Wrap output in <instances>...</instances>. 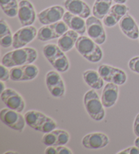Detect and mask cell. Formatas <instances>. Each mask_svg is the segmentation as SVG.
<instances>
[{"instance_id":"7c38bea8","label":"cell","mask_w":139,"mask_h":154,"mask_svg":"<svg viewBox=\"0 0 139 154\" xmlns=\"http://www.w3.org/2000/svg\"><path fill=\"white\" fill-rule=\"evenodd\" d=\"M64 6L68 12L83 18H88L91 15L90 6L83 0H65Z\"/></svg>"},{"instance_id":"bcb514c9","label":"cell","mask_w":139,"mask_h":154,"mask_svg":"<svg viewBox=\"0 0 139 154\" xmlns=\"http://www.w3.org/2000/svg\"><path fill=\"white\" fill-rule=\"evenodd\" d=\"M138 39H139V37H138Z\"/></svg>"},{"instance_id":"30bf717a","label":"cell","mask_w":139,"mask_h":154,"mask_svg":"<svg viewBox=\"0 0 139 154\" xmlns=\"http://www.w3.org/2000/svg\"><path fill=\"white\" fill-rule=\"evenodd\" d=\"M65 13V8L63 7L53 6L40 12L37 14V18L42 25H48L63 19Z\"/></svg>"},{"instance_id":"4dcf8cb0","label":"cell","mask_w":139,"mask_h":154,"mask_svg":"<svg viewBox=\"0 0 139 154\" xmlns=\"http://www.w3.org/2000/svg\"><path fill=\"white\" fill-rule=\"evenodd\" d=\"M49 90L50 93L52 94V97L55 98H60L64 96L65 93V86L64 82H60L56 86L48 88Z\"/></svg>"},{"instance_id":"7402d4cb","label":"cell","mask_w":139,"mask_h":154,"mask_svg":"<svg viewBox=\"0 0 139 154\" xmlns=\"http://www.w3.org/2000/svg\"><path fill=\"white\" fill-rule=\"evenodd\" d=\"M37 39L42 42H47L57 39V36L51 25H44L40 28L37 32Z\"/></svg>"},{"instance_id":"ba28073f","label":"cell","mask_w":139,"mask_h":154,"mask_svg":"<svg viewBox=\"0 0 139 154\" xmlns=\"http://www.w3.org/2000/svg\"><path fill=\"white\" fill-rule=\"evenodd\" d=\"M18 17L23 26H31L36 20V12L34 6L29 0H21L18 4Z\"/></svg>"},{"instance_id":"d4e9b609","label":"cell","mask_w":139,"mask_h":154,"mask_svg":"<svg viewBox=\"0 0 139 154\" xmlns=\"http://www.w3.org/2000/svg\"><path fill=\"white\" fill-rule=\"evenodd\" d=\"M24 71V81H31L36 78L39 74V69L33 64L21 66Z\"/></svg>"},{"instance_id":"f1b7e54d","label":"cell","mask_w":139,"mask_h":154,"mask_svg":"<svg viewBox=\"0 0 139 154\" xmlns=\"http://www.w3.org/2000/svg\"><path fill=\"white\" fill-rule=\"evenodd\" d=\"M53 131H54L57 137V141L56 143V146L65 145L67 144L69 141V139H70V135H69L68 132L64 131V130L57 129H55Z\"/></svg>"},{"instance_id":"484cf974","label":"cell","mask_w":139,"mask_h":154,"mask_svg":"<svg viewBox=\"0 0 139 154\" xmlns=\"http://www.w3.org/2000/svg\"><path fill=\"white\" fill-rule=\"evenodd\" d=\"M62 81H63L62 77L55 71H50L45 75V84L47 88L54 86Z\"/></svg>"},{"instance_id":"b9f144b4","label":"cell","mask_w":139,"mask_h":154,"mask_svg":"<svg viewBox=\"0 0 139 154\" xmlns=\"http://www.w3.org/2000/svg\"><path fill=\"white\" fill-rule=\"evenodd\" d=\"M114 2H116V4H125L126 3L127 0H113Z\"/></svg>"},{"instance_id":"2e32d148","label":"cell","mask_w":139,"mask_h":154,"mask_svg":"<svg viewBox=\"0 0 139 154\" xmlns=\"http://www.w3.org/2000/svg\"><path fill=\"white\" fill-rule=\"evenodd\" d=\"M79 34L73 30H68L58 39L57 45L64 52H69L76 46Z\"/></svg>"},{"instance_id":"e0dca14e","label":"cell","mask_w":139,"mask_h":154,"mask_svg":"<svg viewBox=\"0 0 139 154\" xmlns=\"http://www.w3.org/2000/svg\"><path fill=\"white\" fill-rule=\"evenodd\" d=\"M83 78L88 86L94 90H100L104 86V80L98 71L88 69L83 73Z\"/></svg>"},{"instance_id":"f6af8a7d","label":"cell","mask_w":139,"mask_h":154,"mask_svg":"<svg viewBox=\"0 0 139 154\" xmlns=\"http://www.w3.org/2000/svg\"><path fill=\"white\" fill-rule=\"evenodd\" d=\"M5 153H16V152H12V151H8V152H6Z\"/></svg>"},{"instance_id":"603a6c76","label":"cell","mask_w":139,"mask_h":154,"mask_svg":"<svg viewBox=\"0 0 139 154\" xmlns=\"http://www.w3.org/2000/svg\"><path fill=\"white\" fill-rule=\"evenodd\" d=\"M62 52L63 51L58 47V45H55L54 44H46L43 48V54L45 58L49 61V63L54 59Z\"/></svg>"},{"instance_id":"8992f818","label":"cell","mask_w":139,"mask_h":154,"mask_svg":"<svg viewBox=\"0 0 139 154\" xmlns=\"http://www.w3.org/2000/svg\"><path fill=\"white\" fill-rule=\"evenodd\" d=\"M37 32L36 26L32 25L18 29L13 35V48L18 49L26 46L37 38Z\"/></svg>"},{"instance_id":"1f68e13d","label":"cell","mask_w":139,"mask_h":154,"mask_svg":"<svg viewBox=\"0 0 139 154\" xmlns=\"http://www.w3.org/2000/svg\"><path fill=\"white\" fill-rule=\"evenodd\" d=\"M10 79L14 82L24 81V71L21 66L12 67L10 70Z\"/></svg>"},{"instance_id":"4316f807","label":"cell","mask_w":139,"mask_h":154,"mask_svg":"<svg viewBox=\"0 0 139 154\" xmlns=\"http://www.w3.org/2000/svg\"><path fill=\"white\" fill-rule=\"evenodd\" d=\"M57 128V124L54 119L50 117L47 116L45 120L43 122V124L39 126L37 131H39L43 133H48V132H52Z\"/></svg>"},{"instance_id":"7bdbcfd3","label":"cell","mask_w":139,"mask_h":154,"mask_svg":"<svg viewBox=\"0 0 139 154\" xmlns=\"http://www.w3.org/2000/svg\"><path fill=\"white\" fill-rule=\"evenodd\" d=\"M4 82H2V81H1V82H0V85H1V92H3L4 90L6 89V88H5V84Z\"/></svg>"},{"instance_id":"5bb4252c","label":"cell","mask_w":139,"mask_h":154,"mask_svg":"<svg viewBox=\"0 0 139 154\" xmlns=\"http://www.w3.org/2000/svg\"><path fill=\"white\" fill-rule=\"evenodd\" d=\"M119 97L118 86L112 82H108L101 94V101L105 108H110L116 104Z\"/></svg>"},{"instance_id":"d6a6232c","label":"cell","mask_w":139,"mask_h":154,"mask_svg":"<svg viewBox=\"0 0 139 154\" xmlns=\"http://www.w3.org/2000/svg\"><path fill=\"white\" fill-rule=\"evenodd\" d=\"M57 141V135L54 132V131L45 133L42 139V142L44 145L48 146H56V143Z\"/></svg>"},{"instance_id":"f546056e","label":"cell","mask_w":139,"mask_h":154,"mask_svg":"<svg viewBox=\"0 0 139 154\" xmlns=\"http://www.w3.org/2000/svg\"><path fill=\"white\" fill-rule=\"evenodd\" d=\"M52 29H54L57 38H59L63 34H65L69 30V26L63 20L58 21L57 23L50 24Z\"/></svg>"},{"instance_id":"e575fe53","label":"cell","mask_w":139,"mask_h":154,"mask_svg":"<svg viewBox=\"0 0 139 154\" xmlns=\"http://www.w3.org/2000/svg\"><path fill=\"white\" fill-rule=\"evenodd\" d=\"M128 67L133 72L139 74V56L131 58L128 62Z\"/></svg>"},{"instance_id":"52a82bcc","label":"cell","mask_w":139,"mask_h":154,"mask_svg":"<svg viewBox=\"0 0 139 154\" xmlns=\"http://www.w3.org/2000/svg\"><path fill=\"white\" fill-rule=\"evenodd\" d=\"M0 97L8 108L22 113L25 108V102L23 97L16 90L6 88L0 94Z\"/></svg>"},{"instance_id":"ffe728a7","label":"cell","mask_w":139,"mask_h":154,"mask_svg":"<svg viewBox=\"0 0 139 154\" xmlns=\"http://www.w3.org/2000/svg\"><path fill=\"white\" fill-rule=\"evenodd\" d=\"M18 4L17 0H0V6L2 11L10 18H14L18 15Z\"/></svg>"},{"instance_id":"277c9868","label":"cell","mask_w":139,"mask_h":154,"mask_svg":"<svg viewBox=\"0 0 139 154\" xmlns=\"http://www.w3.org/2000/svg\"><path fill=\"white\" fill-rule=\"evenodd\" d=\"M2 122L14 131L22 132L25 128L26 121L22 114L9 108H4L0 111Z\"/></svg>"},{"instance_id":"8d00e7d4","label":"cell","mask_w":139,"mask_h":154,"mask_svg":"<svg viewBox=\"0 0 139 154\" xmlns=\"http://www.w3.org/2000/svg\"><path fill=\"white\" fill-rule=\"evenodd\" d=\"M10 32H12V31L9 25L6 20L2 18L0 20V37L4 36Z\"/></svg>"},{"instance_id":"7a4b0ae2","label":"cell","mask_w":139,"mask_h":154,"mask_svg":"<svg viewBox=\"0 0 139 154\" xmlns=\"http://www.w3.org/2000/svg\"><path fill=\"white\" fill-rule=\"evenodd\" d=\"M75 46L77 52L89 62L98 63L102 60L103 57L102 49L88 36L79 37Z\"/></svg>"},{"instance_id":"6da1fadb","label":"cell","mask_w":139,"mask_h":154,"mask_svg":"<svg viewBox=\"0 0 139 154\" xmlns=\"http://www.w3.org/2000/svg\"><path fill=\"white\" fill-rule=\"evenodd\" d=\"M37 58V52L33 48H21L7 52L2 58L1 64L8 68L32 64Z\"/></svg>"},{"instance_id":"d590c367","label":"cell","mask_w":139,"mask_h":154,"mask_svg":"<svg viewBox=\"0 0 139 154\" xmlns=\"http://www.w3.org/2000/svg\"><path fill=\"white\" fill-rule=\"evenodd\" d=\"M10 79V71L8 67L1 64L0 66V80L2 82H8Z\"/></svg>"},{"instance_id":"4fadbf2b","label":"cell","mask_w":139,"mask_h":154,"mask_svg":"<svg viewBox=\"0 0 139 154\" xmlns=\"http://www.w3.org/2000/svg\"><path fill=\"white\" fill-rule=\"evenodd\" d=\"M119 29L124 35L131 39H136L139 37V27L135 20L127 13L119 21Z\"/></svg>"},{"instance_id":"ac0fdd59","label":"cell","mask_w":139,"mask_h":154,"mask_svg":"<svg viewBox=\"0 0 139 154\" xmlns=\"http://www.w3.org/2000/svg\"><path fill=\"white\" fill-rule=\"evenodd\" d=\"M24 117H25L26 124L31 128L37 131L39 126L45 120L47 116L40 111L31 110L25 113Z\"/></svg>"},{"instance_id":"ee69618b","label":"cell","mask_w":139,"mask_h":154,"mask_svg":"<svg viewBox=\"0 0 139 154\" xmlns=\"http://www.w3.org/2000/svg\"><path fill=\"white\" fill-rule=\"evenodd\" d=\"M134 145L139 148V137H138L134 140Z\"/></svg>"},{"instance_id":"cb8c5ba5","label":"cell","mask_w":139,"mask_h":154,"mask_svg":"<svg viewBox=\"0 0 139 154\" xmlns=\"http://www.w3.org/2000/svg\"><path fill=\"white\" fill-rule=\"evenodd\" d=\"M128 76L126 73L121 69L115 67L113 74L111 75V82L117 86L124 85L127 82Z\"/></svg>"},{"instance_id":"8fae6325","label":"cell","mask_w":139,"mask_h":154,"mask_svg":"<svg viewBox=\"0 0 139 154\" xmlns=\"http://www.w3.org/2000/svg\"><path fill=\"white\" fill-rule=\"evenodd\" d=\"M129 8L125 4H116L112 6L109 12L103 18V24L107 27H113L119 23L127 14Z\"/></svg>"},{"instance_id":"9a60e30c","label":"cell","mask_w":139,"mask_h":154,"mask_svg":"<svg viewBox=\"0 0 139 154\" xmlns=\"http://www.w3.org/2000/svg\"><path fill=\"white\" fill-rule=\"evenodd\" d=\"M84 19V18L71 14L68 11L65 12L63 18V20L69 28L76 31L80 35H84L86 32V24Z\"/></svg>"},{"instance_id":"74e56055","label":"cell","mask_w":139,"mask_h":154,"mask_svg":"<svg viewBox=\"0 0 139 154\" xmlns=\"http://www.w3.org/2000/svg\"><path fill=\"white\" fill-rule=\"evenodd\" d=\"M118 154H139V148L136 146H132L117 153Z\"/></svg>"},{"instance_id":"5b68a950","label":"cell","mask_w":139,"mask_h":154,"mask_svg":"<svg viewBox=\"0 0 139 154\" xmlns=\"http://www.w3.org/2000/svg\"><path fill=\"white\" fill-rule=\"evenodd\" d=\"M86 33L90 38L98 45H102L106 41L107 35L105 29L100 19L90 16L86 18Z\"/></svg>"},{"instance_id":"f35d334b","label":"cell","mask_w":139,"mask_h":154,"mask_svg":"<svg viewBox=\"0 0 139 154\" xmlns=\"http://www.w3.org/2000/svg\"><path fill=\"white\" fill-rule=\"evenodd\" d=\"M57 154H72V151L70 149L65 147V145H60L57 146Z\"/></svg>"},{"instance_id":"9c48e42d","label":"cell","mask_w":139,"mask_h":154,"mask_svg":"<svg viewBox=\"0 0 139 154\" xmlns=\"http://www.w3.org/2000/svg\"><path fill=\"white\" fill-rule=\"evenodd\" d=\"M109 143V139L103 132H92L83 137L82 144L89 149H100L107 147Z\"/></svg>"},{"instance_id":"44dd1931","label":"cell","mask_w":139,"mask_h":154,"mask_svg":"<svg viewBox=\"0 0 139 154\" xmlns=\"http://www.w3.org/2000/svg\"><path fill=\"white\" fill-rule=\"evenodd\" d=\"M50 63L56 70L60 73H64L68 71L69 67H70L69 61L64 52H62L58 54Z\"/></svg>"},{"instance_id":"3957f363","label":"cell","mask_w":139,"mask_h":154,"mask_svg":"<svg viewBox=\"0 0 139 154\" xmlns=\"http://www.w3.org/2000/svg\"><path fill=\"white\" fill-rule=\"evenodd\" d=\"M84 104L88 114L92 119L99 122L105 118V107L103 105L100 97L94 89L92 88L85 94Z\"/></svg>"},{"instance_id":"60d3db41","label":"cell","mask_w":139,"mask_h":154,"mask_svg":"<svg viewBox=\"0 0 139 154\" xmlns=\"http://www.w3.org/2000/svg\"><path fill=\"white\" fill-rule=\"evenodd\" d=\"M45 154H57V146H48L44 151Z\"/></svg>"},{"instance_id":"ab89813d","label":"cell","mask_w":139,"mask_h":154,"mask_svg":"<svg viewBox=\"0 0 139 154\" xmlns=\"http://www.w3.org/2000/svg\"><path fill=\"white\" fill-rule=\"evenodd\" d=\"M133 131L136 136L137 137H139V113H138L137 116H136L134 122Z\"/></svg>"},{"instance_id":"836d02e7","label":"cell","mask_w":139,"mask_h":154,"mask_svg":"<svg viewBox=\"0 0 139 154\" xmlns=\"http://www.w3.org/2000/svg\"><path fill=\"white\" fill-rule=\"evenodd\" d=\"M13 44V35L12 32L6 34L4 36L0 37V45L4 48H8L12 46Z\"/></svg>"},{"instance_id":"d6986e66","label":"cell","mask_w":139,"mask_h":154,"mask_svg":"<svg viewBox=\"0 0 139 154\" xmlns=\"http://www.w3.org/2000/svg\"><path fill=\"white\" fill-rule=\"evenodd\" d=\"M113 0H96L92 7L93 16L103 19L112 6Z\"/></svg>"},{"instance_id":"83f0119b","label":"cell","mask_w":139,"mask_h":154,"mask_svg":"<svg viewBox=\"0 0 139 154\" xmlns=\"http://www.w3.org/2000/svg\"><path fill=\"white\" fill-rule=\"evenodd\" d=\"M114 68V67L108 65H101L98 69V72L102 77L103 80L108 83L111 82V75L113 74Z\"/></svg>"}]
</instances>
